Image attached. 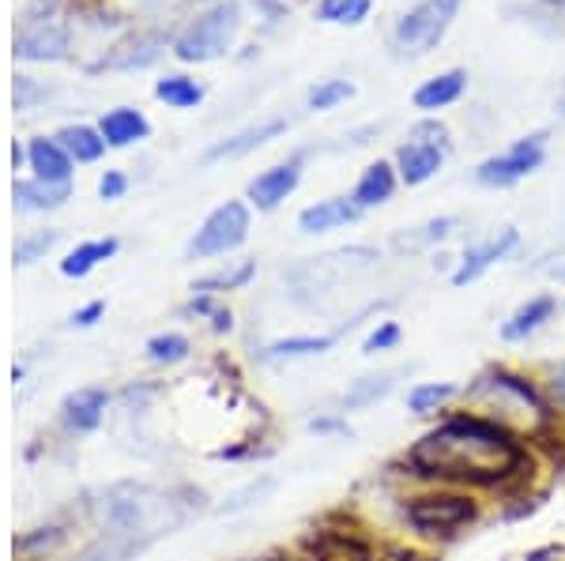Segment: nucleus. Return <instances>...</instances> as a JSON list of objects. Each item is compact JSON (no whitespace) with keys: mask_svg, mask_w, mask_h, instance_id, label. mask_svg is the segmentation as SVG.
Here are the masks:
<instances>
[{"mask_svg":"<svg viewBox=\"0 0 565 561\" xmlns=\"http://www.w3.org/2000/svg\"><path fill=\"white\" fill-rule=\"evenodd\" d=\"M57 542H65V531L61 528H39L31 536L20 539V554H34V550H53Z\"/></svg>","mask_w":565,"mask_h":561,"instance_id":"nucleus-35","label":"nucleus"},{"mask_svg":"<svg viewBox=\"0 0 565 561\" xmlns=\"http://www.w3.org/2000/svg\"><path fill=\"white\" fill-rule=\"evenodd\" d=\"M362 215V207L354 201H343V196H328V201H317L313 207H306L302 215H298V226H302V234H328L335 230V226H348Z\"/></svg>","mask_w":565,"mask_h":561,"instance_id":"nucleus-15","label":"nucleus"},{"mask_svg":"<svg viewBox=\"0 0 565 561\" xmlns=\"http://www.w3.org/2000/svg\"><path fill=\"white\" fill-rule=\"evenodd\" d=\"M309 558L313 561H370V547L354 539L351 531H317L309 539Z\"/></svg>","mask_w":565,"mask_h":561,"instance_id":"nucleus-17","label":"nucleus"},{"mask_svg":"<svg viewBox=\"0 0 565 561\" xmlns=\"http://www.w3.org/2000/svg\"><path fill=\"white\" fill-rule=\"evenodd\" d=\"M445 151H449V129H445V125H434V121L418 125V129L412 132V140H407L396 155L399 177H404L407 185H423V181H430L437 170H441Z\"/></svg>","mask_w":565,"mask_h":561,"instance_id":"nucleus-7","label":"nucleus"},{"mask_svg":"<svg viewBox=\"0 0 565 561\" xmlns=\"http://www.w3.org/2000/svg\"><path fill=\"white\" fill-rule=\"evenodd\" d=\"M245 238H249V207L242 201H226L207 215L204 226L196 230V238L189 241V257L193 260L218 257V252L238 249Z\"/></svg>","mask_w":565,"mask_h":561,"instance_id":"nucleus-6","label":"nucleus"},{"mask_svg":"<svg viewBox=\"0 0 565 561\" xmlns=\"http://www.w3.org/2000/svg\"><path fill=\"white\" fill-rule=\"evenodd\" d=\"M238 31H242L238 0H218V4H212L204 15H196L185 26V34L174 42V53L185 65H204V61L223 57L234 45V39H238Z\"/></svg>","mask_w":565,"mask_h":561,"instance_id":"nucleus-4","label":"nucleus"},{"mask_svg":"<svg viewBox=\"0 0 565 561\" xmlns=\"http://www.w3.org/2000/svg\"><path fill=\"white\" fill-rule=\"evenodd\" d=\"M245 561H290V558H245Z\"/></svg>","mask_w":565,"mask_h":561,"instance_id":"nucleus-46","label":"nucleus"},{"mask_svg":"<svg viewBox=\"0 0 565 561\" xmlns=\"http://www.w3.org/2000/svg\"><path fill=\"white\" fill-rule=\"evenodd\" d=\"M399 343V324H392V321H385L381 328H373L370 332V339H366V355H377V350H392Z\"/></svg>","mask_w":565,"mask_h":561,"instance_id":"nucleus-37","label":"nucleus"},{"mask_svg":"<svg viewBox=\"0 0 565 561\" xmlns=\"http://www.w3.org/2000/svg\"><path fill=\"white\" fill-rule=\"evenodd\" d=\"M50 95V87H42V84H34L31 76H15V90H12V98H15V110H31L39 98Z\"/></svg>","mask_w":565,"mask_h":561,"instance_id":"nucleus-36","label":"nucleus"},{"mask_svg":"<svg viewBox=\"0 0 565 561\" xmlns=\"http://www.w3.org/2000/svg\"><path fill=\"white\" fill-rule=\"evenodd\" d=\"M381 561H418V558H415V554H407V550H388V554L381 558Z\"/></svg>","mask_w":565,"mask_h":561,"instance_id":"nucleus-43","label":"nucleus"},{"mask_svg":"<svg viewBox=\"0 0 565 561\" xmlns=\"http://www.w3.org/2000/svg\"><path fill=\"white\" fill-rule=\"evenodd\" d=\"M392 193H396V174H392V166L388 162H373V166H366V174L359 177L351 201L359 207H377L392 201Z\"/></svg>","mask_w":565,"mask_h":561,"instance_id":"nucleus-23","label":"nucleus"},{"mask_svg":"<svg viewBox=\"0 0 565 561\" xmlns=\"http://www.w3.org/2000/svg\"><path fill=\"white\" fill-rule=\"evenodd\" d=\"M468 396L490 414L487 422H494L501 430H509V427L535 430L540 422H546V407L540 396H535V388L513 374H501V369L498 374L479 377Z\"/></svg>","mask_w":565,"mask_h":561,"instance_id":"nucleus-3","label":"nucleus"},{"mask_svg":"<svg viewBox=\"0 0 565 561\" xmlns=\"http://www.w3.org/2000/svg\"><path fill=\"white\" fill-rule=\"evenodd\" d=\"M57 143L68 151L72 162H95V159H103V151H106L103 132L87 129V125H65V129L57 132Z\"/></svg>","mask_w":565,"mask_h":561,"instance_id":"nucleus-25","label":"nucleus"},{"mask_svg":"<svg viewBox=\"0 0 565 561\" xmlns=\"http://www.w3.org/2000/svg\"><path fill=\"white\" fill-rule=\"evenodd\" d=\"M15 207L23 212H50V207H61L72 196V185H50V181H15L12 188Z\"/></svg>","mask_w":565,"mask_h":561,"instance_id":"nucleus-22","label":"nucleus"},{"mask_svg":"<svg viewBox=\"0 0 565 561\" xmlns=\"http://www.w3.org/2000/svg\"><path fill=\"white\" fill-rule=\"evenodd\" d=\"M95 509L106 536L129 542V547H143V542L167 536V531H174L185 520V505L174 494L136 483L109 486L103 501H95Z\"/></svg>","mask_w":565,"mask_h":561,"instance_id":"nucleus-2","label":"nucleus"},{"mask_svg":"<svg viewBox=\"0 0 565 561\" xmlns=\"http://www.w3.org/2000/svg\"><path fill=\"white\" fill-rule=\"evenodd\" d=\"M279 132H287V121H282V117H271V121H260V125H253V129H242L238 136H231V140L215 143V148L207 151V162L242 159V155H249V151L264 148L268 140H276Z\"/></svg>","mask_w":565,"mask_h":561,"instance_id":"nucleus-16","label":"nucleus"},{"mask_svg":"<svg viewBox=\"0 0 565 561\" xmlns=\"http://www.w3.org/2000/svg\"><path fill=\"white\" fill-rule=\"evenodd\" d=\"M298 181H302V162L298 159L279 162V166L264 170L260 177L249 181V201L257 204L260 212H271V207H279L290 193H295Z\"/></svg>","mask_w":565,"mask_h":561,"instance_id":"nucleus-12","label":"nucleus"},{"mask_svg":"<svg viewBox=\"0 0 565 561\" xmlns=\"http://www.w3.org/2000/svg\"><path fill=\"white\" fill-rule=\"evenodd\" d=\"M412 467L426 478H445V483L463 486H494L505 483L521 467V449L509 438V430L479 414L449 419L445 427L426 433L412 449Z\"/></svg>","mask_w":565,"mask_h":561,"instance_id":"nucleus-1","label":"nucleus"},{"mask_svg":"<svg viewBox=\"0 0 565 561\" xmlns=\"http://www.w3.org/2000/svg\"><path fill=\"white\" fill-rule=\"evenodd\" d=\"M554 4H558V8H562V12H565V0H554Z\"/></svg>","mask_w":565,"mask_h":561,"instance_id":"nucleus-47","label":"nucleus"},{"mask_svg":"<svg viewBox=\"0 0 565 561\" xmlns=\"http://www.w3.org/2000/svg\"><path fill=\"white\" fill-rule=\"evenodd\" d=\"M463 87H468V72L449 68V72H441V76L426 79V84L415 90V106L418 110H445V106H452L463 95Z\"/></svg>","mask_w":565,"mask_h":561,"instance_id":"nucleus-19","label":"nucleus"},{"mask_svg":"<svg viewBox=\"0 0 565 561\" xmlns=\"http://www.w3.org/2000/svg\"><path fill=\"white\" fill-rule=\"evenodd\" d=\"M167 53V34L159 31H136L129 39H121L114 50L106 53L103 68H117V72H129V68H148L154 61Z\"/></svg>","mask_w":565,"mask_h":561,"instance_id":"nucleus-11","label":"nucleus"},{"mask_svg":"<svg viewBox=\"0 0 565 561\" xmlns=\"http://www.w3.org/2000/svg\"><path fill=\"white\" fill-rule=\"evenodd\" d=\"M543 143H546V132H535V136H524V140H516L513 148L505 151V155H494L487 159L479 166V181L482 185H513V181H521L527 174H535V170L543 166Z\"/></svg>","mask_w":565,"mask_h":561,"instance_id":"nucleus-9","label":"nucleus"},{"mask_svg":"<svg viewBox=\"0 0 565 561\" xmlns=\"http://www.w3.org/2000/svg\"><path fill=\"white\" fill-rule=\"evenodd\" d=\"M354 98V84L351 79H321L313 90H309V110H335L340 103Z\"/></svg>","mask_w":565,"mask_h":561,"instance_id":"nucleus-32","label":"nucleus"},{"mask_svg":"<svg viewBox=\"0 0 565 561\" xmlns=\"http://www.w3.org/2000/svg\"><path fill=\"white\" fill-rule=\"evenodd\" d=\"M53 241H57V230H39V234H26V238L15 241V265H34V260H42L45 252L53 249Z\"/></svg>","mask_w":565,"mask_h":561,"instance_id":"nucleus-34","label":"nucleus"},{"mask_svg":"<svg viewBox=\"0 0 565 561\" xmlns=\"http://www.w3.org/2000/svg\"><path fill=\"white\" fill-rule=\"evenodd\" d=\"M98 132H103V140L109 143V148H129V143L148 136V117H143L140 110L121 106V110H109L103 121H98Z\"/></svg>","mask_w":565,"mask_h":561,"instance_id":"nucleus-21","label":"nucleus"},{"mask_svg":"<svg viewBox=\"0 0 565 561\" xmlns=\"http://www.w3.org/2000/svg\"><path fill=\"white\" fill-rule=\"evenodd\" d=\"M98 316H103V302H90V305H84V310L72 313V324H76V328H90Z\"/></svg>","mask_w":565,"mask_h":561,"instance_id":"nucleus-42","label":"nucleus"},{"mask_svg":"<svg viewBox=\"0 0 565 561\" xmlns=\"http://www.w3.org/2000/svg\"><path fill=\"white\" fill-rule=\"evenodd\" d=\"M373 0H321L317 15L324 23H343V26H359L370 15Z\"/></svg>","mask_w":565,"mask_h":561,"instance_id":"nucleus-29","label":"nucleus"},{"mask_svg":"<svg viewBox=\"0 0 565 561\" xmlns=\"http://www.w3.org/2000/svg\"><path fill=\"white\" fill-rule=\"evenodd\" d=\"M452 219H434V223H426V226H418V234L412 241H399V246H423V241H437V238H445V234L452 230Z\"/></svg>","mask_w":565,"mask_h":561,"instance_id":"nucleus-39","label":"nucleus"},{"mask_svg":"<svg viewBox=\"0 0 565 561\" xmlns=\"http://www.w3.org/2000/svg\"><path fill=\"white\" fill-rule=\"evenodd\" d=\"M554 385H558V392L565 396V366L558 369V381H554Z\"/></svg>","mask_w":565,"mask_h":561,"instance_id":"nucleus-45","label":"nucleus"},{"mask_svg":"<svg viewBox=\"0 0 565 561\" xmlns=\"http://www.w3.org/2000/svg\"><path fill=\"white\" fill-rule=\"evenodd\" d=\"M26 162H31V170L39 181H50V185H68L72 181V159L57 140H45V136L31 140Z\"/></svg>","mask_w":565,"mask_h":561,"instance_id":"nucleus-14","label":"nucleus"},{"mask_svg":"<svg viewBox=\"0 0 565 561\" xmlns=\"http://www.w3.org/2000/svg\"><path fill=\"white\" fill-rule=\"evenodd\" d=\"M148 358L154 366H174V362L189 358V339L178 336V332H167V336L148 339Z\"/></svg>","mask_w":565,"mask_h":561,"instance_id":"nucleus-33","label":"nucleus"},{"mask_svg":"<svg viewBox=\"0 0 565 561\" xmlns=\"http://www.w3.org/2000/svg\"><path fill=\"white\" fill-rule=\"evenodd\" d=\"M106 419V392L103 388H79L65 400V422L68 430L87 433Z\"/></svg>","mask_w":565,"mask_h":561,"instance_id":"nucleus-20","label":"nucleus"},{"mask_svg":"<svg viewBox=\"0 0 565 561\" xmlns=\"http://www.w3.org/2000/svg\"><path fill=\"white\" fill-rule=\"evenodd\" d=\"M554 558V550H540V554H532L527 561H551Z\"/></svg>","mask_w":565,"mask_h":561,"instance_id":"nucleus-44","label":"nucleus"},{"mask_svg":"<svg viewBox=\"0 0 565 561\" xmlns=\"http://www.w3.org/2000/svg\"><path fill=\"white\" fill-rule=\"evenodd\" d=\"M516 241H521V234H516L513 226H505V230H501L498 238L482 241V246H471V249L460 257V268L452 271V283H457V287L476 283V279H479L490 265H494V260L505 257L509 249H516Z\"/></svg>","mask_w":565,"mask_h":561,"instance_id":"nucleus-13","label":"nucleus"},{"mask_svg":"<svg viewBox=\"0 0 565 561\" xmlns=\"http://www.w3.org/2000/svg\"><path fill=\"white\" fill-rule=\"evenodd\" d=\"M253 271H257V265L253 260H242L238 268L231 271H215V276L200 279V283H193L196 294H218V291H238V287H245L253 279Z\"/></svg>","mask_w":565,"mask_h":561,"instance_id":"nucleus-30","label":"nucleus"},{"mask_svg":"<svg viewBox=\"0 0 565 561\" xmlns=\"http://www.w3.org/2000/svg\"><path fill=\"white\" fill-rule=\"evenodd\" d=\"M562 114H565V98H562Z\"/></svg>","mask_w":565,"mask_h":561,"instance_id":"nucleus-48","label":"nucleus"},{"mask_svg":"<svg viewBox=\"0 0 565 561\" xmlns=\"http://www.w3.org/2000/svg\"><path fill=\"white\" fill-rule=\"evenodd\" d=\"M452 396H457V385H449V381L415 385V388H412V396H407V407H412L415 414H430V411H437L441 403H449Z\"/></svg>","mask_w":565,"mask_h":561,"instance_id":"nucleus-31","label":"nucleus"},{"mask_svg":"<svg viewBox=\"0 0 565 561\" xmlns=\"http://www.w3.org/2000/svg\"><path fill=\"white\" fill-rule=\"evenodd\" d=\"M407 520L423 536H452L457 528L476 520V505L460 494H423L407 505Z\"/></svg>","mask_w":565,"mask_h":561,"instance_id":"nucleus-8","label":"nucleus"},{"mask_svg":"<svg viewBox=\"0 0 565 561\" xmlns=\"http://www.w3.org/2000/svg\"><path fill=\"white\" fill-rule=\"evenodd\" d=\"M457 12H460V0H423V4H415L396 23V31H392L396 53H404V57H426L445 39V31L457 20Z\"/></svg>","mask_w":565,"mask_h":561,"instance_id":"nucleus-5","label":"nucleus"},{"mask_svg":"<svg viewBox=\"0 0 565 561\" xmlns=\"http://www.w3.org/2000/svg\"><path fill=\"white\" fill-rule=\"evenodd\" d=\"M554 310H558V302H554L551 294L532 298V302H524L521 310H516L513 316H509L505 324H501V339H509V343L527 339V336H532V332H540L543 324L551 321Z\"/></svg>","mask_w":565,"mask_h":561,"instance_id":"nucleus-18","label":"nucleus"},{"mask_svg":"<svg viewBox=\"0 0 565 561\" xmlns=\"http://www.w3.org/2000/svg\"><path fill=\"white\" fill-rule=\"evenodd\" d=\"M332 336H290L268 347V358H309V355H324L332 350Z\"/></svg>","mask_w":565,"mask_h":561,"instance_id":"nucleus-28","label":"nucleus"},{"mask_svg":"<svg viewBox=\"0 0 565 561\" xmlns=\"http://www.w3.org/2000/svg\"><path fill=\"white\" fill-rule=\"evenodd\" d=\"M392 392V377L388 374H370V377H359L348 396H343V403L351 407V411H362V407H373L377 400H385V396Z\"/></svg>","mask_w":565,"mask_h":561,"instance_id":"nucleus-27","label":"nucleus"},{"mask_svg":"<svg viewBox=\"0 0 565 561\" xmlns=\"http://www.w3.org/2000/svg\"><path fill=\"white\" fill-rule=\"evenodd\" d=\"M117 252V238H103V241H84V246H76L68 252L65 260H61V271H65L68 279H84L90 276L103 260H109Z\"/></svg>","mask_w":565,"mask_h":561,"instance_id":"nucleus-24","label":"nucleus"},{"mask_svg":"<svg viewBox=\"0 0 565 561\" xmlns=\"http://www.w3.org/2000/svg\"><path fill=\"white\" fill-rule=\"evenodd\" d=\"M154 95H159L167 106H174V110H189V106H196L200 98H204V87L189 76H167L154 84Z\"/></svg>","mask_w":565,"mask_h":561,"instance_id":"nucleus-26","label":"nucleus"},{"mask_svg":"<svg viewBox=\"0 0 565 561\" xmlns=\"http://www.w3.org/2000/svg\"><path fill=\"white\" fill-rule=\"evenodd\" d=\"M193 310H200V313L212 316V328H215V332H226V328H231V313H226V310H215V305L207 302V298H200V302L193 305Z\"/></svg>","mask_w":565,"mask_h":561,"instance_id":"nucleus-41","label":"nucleus"},{"mask_svg":"<svg viewBox=\"0 0 565 561\" xmlns=\"http://www.w3.org/2000/svg\"><path fill=\"white\" fill-rule=\"evenodd\" d=\"M125 188H129V177H125L121 170H106V174L98 177V196H103V201H121Z\"/></svg>","mask_w":565,"mask_h":561,"instance_id":"nucleus-38","label":"nucleus"},{"mask_svg":"<svg viewBox=\"0 0 565 561\" xmlns=\"http://www.w3.org/2000/svg\"><path fill=\"white\" fill-rule=\"evenodd\" d=\"M68 53V26L53 20H34L15 34V57L20 61H61Z\"/></svg>","mask_w":565,"mask_h":561,"instance_id":"nucleus-10","label":"nucleus"},{"mask_svg":"<svg viewBox=\"0 0 565 561\" xmlns=\"http://www.w3.org/2000/svg\"><path fill=\"white\" fill-rule=\"evenodd\" d=\"M268 490H271V478H260V483L245 486L242 494H234V497H231V505H226V509H245V505H253V497H264Z\"/></svg>","mask_w":565,"mask_h":561,"instance_id":"nucleus-40","label":"nucleus"}]
</instances>
